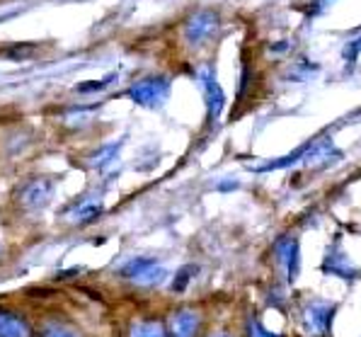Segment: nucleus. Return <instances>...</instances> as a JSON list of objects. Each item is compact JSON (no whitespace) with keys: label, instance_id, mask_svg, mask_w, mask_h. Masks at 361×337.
<instances>
[{"label":"nucleus","instance_id":"1","mask_svg":"<svg viewBox=\"0 0 361 337\" xmlns=\"http://www.w3.org/2000/svg\"><path fill=\"white\" fill-rule=\"evenodd\" d=\"M119 277L124 281H131V284L141 286V289H153V286H160L168 279V267H165L163 262H158L155 257L138 255L121 264Z\"/></svg>","mask_w":361,"mask_h":337},{"label":"nucleus","instance_id":"2","mask_svg":"<svg viewBox=\"0 0 361 337\" xmlns=\"http://www.w3.org/2000/svg\"><path fill=\"white\" fill-rule=\"evenodd\" d=\"M131 102L146 109H160L170 97V78L168 75H146V78L136 80L126 90Z\"/></svg>","mask_w":361,"mask_h":337},{"label":"nucleus","instance_id":"3","mask_svg":"<svg viewBox=\"0 0 361 337\" xmlns=\"http://www.w3.org/2000/svg\"><path fill=\"white\" fill-rule=\"evenodd\" d=\"M197 80L202 85V95H204V102H207V121L209 126H216L219 124V117L226 107V92L224 87L219 85L216 80V73L211 66H202L197 71Z\"/></svg>","mask_w":361,"mask_h":337},{"label":"nucleus","instance_id":"4","mask_svg":"<svg viewBox=\"0 0 361 337\" xmlns=\"http://www.w3.org/2000/svg\"><path fill=\"white\" fill-rule=\"evenodd\" d=\"M271 255H274L276 264L281 267L288 284H293L298 272H301V245H298L296 235H291V233L279 235L274 247H271Z\"/></svg>","mask_w":361,"mask_h":337},{"label":"nucleus","instance_id":"5","mask_svg":"<svg viewBox=\"0 0 361 337\" xmlns=\"http://www.w3.org/2000/svg\"><path fill=\"white\" fill-rule=\"evenodd\" d=\"M219 25H221L219 13H214V10H199V13H194L192 18L187 20L185 39L190 42L192 47H204V44L216 35Z\"/></svg>","mask_w":361,"mask_h":337},{"label":"nucleus","instance_id":"6","mask_svg":"<svg viewBox=\"0 0 361 337\" xmlns=\"http://www.w3.org/2000/svg\"><path fill=\"white\" fill-rule=\"evenodd\" d=\"M323 272L330 274V277L344 279V281H354L361 277V269L349 259L347 252L340 247V243H332V245L327 247L325 259H323Z\"/></svg>","mask_w":361,"mask_h":337},{"label":"nucleus","instance_id":"7","mask_svg":"<svg viewBox=\"0 0 361 337\" xmlns=\"http://www.w3.org/2000/svg\"><path fill=\"white\" fill-rule=\"evenodd\" d=\"M332 316H335V306L325 301H310L308 306L303 308V330L308 335H327L332 325Z\"/></svg>","mask_w":361,"mask_h":337},{"label":"nucleus","instance_id":"8","mask_svg":"<svg viewBox=\"0 0 361 337\" xmlns=\"http://www.w3.org/2000/svg\"><path fill=\"white\" fill-rule=\"evenodd\" d=\"M342 160V151L335 146L330 139H320V141H310L308 153L303 156V168L308 170H323V168H332Z\"/></svg>","mask_w":361,"mask_h":337},{"label":"nucleus","instance_id":"9","mask_svg":"<svg viewBox=\"0 0 361 337\" xmlns=\"http://www.w3.org/2000/svg\"><path fill=\"white\" fill-rule=\"evenodd\" d=\"M168 337H199L202 330V316L194 308H177L165 320Z\"/></svg>","mask_w":361,"mask_h":337},{"label":"nucleus","instance_id":"10","mask_svg":"<svg viewBox=\"0 0 361 337\" xmlns=\"http://www.w3.org/2000/svg\"><path fill=\"white\" fill-rule=\"evenodd\" d=\"M51 197H54V182L47 178H39V180L27 182V185L22 187L20 204L27 212H39V209H44L51 202Z\"/></svg>","mask_w":361,"mask_h":337},{"label":"nucleus","instance_id":"11","mask_svg":"<svg viewBox=\"0 0 361 337\" xmlns=\"http://www.w3.org/2000/svg\"><path fill=\"white\" fill-rule=\"evenodd\" d=\"M0 337H35V325L25 313L0 306Z\"/></svg>","mask_w":361,"mask_h":337},{"label":"nucleus","instance_id":"12","mask_svg":"<svg viewBox=\"0 0 361 337\" xmlns=\"http://www.w3.org/2000/svg\"><path fill=\"white\" fill-rule=\"evenodd\" d=\"M35 337H85L71 320L61 316H47L35 325Z\"/></svg>","mask_w":361,"mask_h":337},{"label":"nucleus","instance_id":"13","mask_svg":"<svg viewBox=\"0 0 361 337\" xmlns=\"http://www.w3.org/2000/svg\"><path fill=\"white\" fill-rule=\"evenodd\" d=\"M102 199L97 197H85V199H78L73 207H68V212H66V216H68L73 223L78 226H87L92 223L99 214H102Z\"/></svg>","mask_w":361,"mask_h":337},{"label":"nucleus","instance_id":"14","mask_svg":"<svg viewBox=\"0 0 361 337\" xmlns=\"http://www.w3.org/2000/svg\"><path fill=\"white\" fill-rule=\"evenodd\" d=\"M126 337H168L165 320L160 318H138L126 330Z\"/></svg>","mask_w":361,"mask_h":337},{"label":"nucleus","instance_id":"15","mask_svg":"<svg viewBox=\"0 0 361 337\" xmlns=\"http://www.w3.org/2000/svg\"><path fill=\"white\" fill-rule=\"evenodd\" d=\"M318 73H320V66L318 63H313V61H308V59H298L296 63L291 66V71L286 73V80L305 82V80H313Z\"/></svg>","mask_w":361,"mask_h":337},{"label":"nucleus","instance_id":"16","mask_svg":"<svg viewBox=\"0 0 361 337\" xmlns=\"http://www.w3.org/2000/svg\"><path fill=\"white\" fill-rule=\"evenodd\" d=\"M197 272H199L197 264H182V267L175 272V277H172L170 291H175V294H182V291H187V286H190L192 281H194Z\"/></svg>","mask_w":361,"mask_h":337},{"label":"nucleus","instance_id":"17","mask_svg":"<svg viewBox=\"0 0 361 337\" xmlns=\"http://www.w3.org/2000/svg\"><path fill=\"white\" fill-rule=\"evenodd\" d=\"M119 148H121L119 143H109V146H104L102 151L95 153V158L90 160V165H92V168H99V170L107 168V165L112 163V160L116 158V153H119Z\"/></svg>","mask_w":361,"mask_h":337},{"label":"nucleus","instance_id":"18","mask_svg":"<svg viewBox=\"0 0 361 337\" xmlns=\"http://www.w3.org/2000/svg\"><path fill=\"white\" fill-rule=\"evenodd\" d=\"M245 337H281L279 333H271V330H267L262 323H259L257 316H250L245 320Z\"/></svg>","mask_w":361,"mask_h":337},{"label":"nucleus","instance_id":"19","mask_svg":"<svg viewBox=\"0 0 361 337\" xmlns=\"http://www.w3.org/2000/svg\"><path fill=\"white\" fill-rule=\"evenodd\" d=\"M114 80H116V75H107V78H102V80L80 82V85H75V90L78 92H99V90H104L107 85H112Z\"/></svg>","mask_w":361,"mask_h":337},{"label":"nucleus","instance_id":"20","mask_svg":"<svg viewBox=\"0 0 361 337\" xmlns=\"http://www.w3.org/2000/svg\"><path fill=\"white\" fill-rule=\"evenodd\" d=\"M342 56H344V61H347L349 66H354V63H357V59L361 56V37H357V39H354V42H349L347 47H344Z\"/></svg>","mask_w":361,"mask_h":337},{"label":"nucleus","instance_id":"21","mask_svg":"<svg viewBox=\"0 0 361 337\" xmlns=\"http://www.w3.org/2000/svg\"><path fill=\"white\" fill-rule=\"evenodd\" d=\"M330 3H332V0H313V3L308 5V10H305V13H308L310 18H315V15L325 13V8H327Z\"/></svg>","mask_w":361,"mask_h":337},{"label":"nucleus","instance_id":"22","mask_svg":"<svg viewBox=\"0 0 361 337\" xmlns=\"http://www.w3.org/2000/svg\"><path fill=\"white\" fill-rule=\"evenodd\" d=\"M286 47H288V42H279V44H274L271 49H274V54H284Z\"/></svg>","mask_w":361,"mask_h":337},{"label":"nucleus","instance_id":"23","mask_svg":"<svg viewBox=\"0 0 361 337\" xmlns=\"http://www.w3.org/2000/svg\"><path fill=\"white\" fill-rule=\"evenodd\" d=\"M211 337H231V335H211Z\"/></svg>","mask_w":361,"mask_h":337}]
</instances>
